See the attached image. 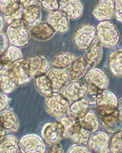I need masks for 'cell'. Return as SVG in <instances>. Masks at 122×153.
<instances>
[{"instance_id": "obj_19", "label": "cell", "mask_w": 122, "mask_h": 153, "mask_svg": "<svg viewBox=\"0 0 122 153\" xmlns=\"http://www.w3.org/2000/svg\"><path fill=\"white\" fill-rule=\"evenodd\" d=\"M56 31L46 23H39L30 28V37L37 42H47L52 39Z\"/></svg>"}, {"instance_id": "obj_12", "label": "cell", "mask_w": 122, "mask_h": 153, "mask_svg": "<svg viewBox=\"0 0 122 153\" xmlns=\"http://www.w3.org/2000/svg\"><path fill=\"white\" fill-rule=\"evenodd\" d=\"M46 21L56 32L64 34L69 30V18L60 10L49 12Z\"/></svg>"}, {"instance_id": "obj_9", "label": "cell", "mask_w": 122, "mask_h": 153, "mask_svg": "<svg viewBox=\"0 0 122 153\" xmlns=\"http://www.w3.org/2000/svg\"><path fill=\"white\" fill-rule=\"evenodd\" d=\"M64 127L59 121L50 122L44 125L41 129V137L46 145H52L63 139Z\"/></svg>"}, {"instance_id": "obj_1", "label": "cell", "mask_w": 122, "mask_h": 153, "mask_svg": "<svg viewBox=\"0 0 122 153\" xmlns=\"http://www.w3.org/2000/svg\"><path fill=\"white\" fill-rule=\"evenodd\" d=\"M6 35L11 45L22 48L29 42L30 27L23 18L17 19L9 24Z\"/></svg>"}, {"instance_id": "obj_7", "label": "cell", "mask_w": 122, "mask_h": 153, "mask_svg": "<svg viewBox=\"0 0 122 153\" xmlns=\"http://www.w3.org/2000/svg\"><path fill=\"white\" fill-rule=\"evenodd\" d=\"M59 93L71 104L85 97L87 94V84L80 80H70Z\"/></svg>"}, {"instance_id": "obj_46", "label": "cell", "mask_w": 122, "mask_h": 153, "mask_svg": "<svg viewBox=\"0 0 122 153\" xmlns=\"http://www.w3.org/2000/svg\"><path fill=\"white\" fill-rule=\"evenodd\" d=\"M3 68H4V65L2 64V62H1V61H0V70H1Z\"/></svg>"}, {"instance_id": "obj_37", "label": "cell", "mask_w": 122, "mask_h": 153, "mask_svg": "<svg viewBox=\"0 0 122 153\" xmlns=\"http://www.w3.org/2000/svg\"><path fill=\"white\" fill-rule=\"evenodd\" d=\"M23 11H24V8L21 7L16 12H15L12 15L9 16H4V21H5V23L7 24H11L13 21L17 20V19H21L23 18Z\"/></svg>"}, {"instance_id": "obj_42", "label": "cell", "mask_w": 122, "mask_h": 153, "mask_svg": "<svg viewBox=\"0 0 122 153\" xmlns=\"http://www.w3.org/2000/svg\"><path fill=\"white\" fill-rule=\"evenodd\" d=\"M21 7L23 8H27L30 5H34V4H37L36 0H19Z\"/></svg>"}, {"instance_id": "obj_31", "label": "cell", "mask_w": 122, "mask_h": 153, "mask_svg": "<svg viewBox=\"0 0 122 153\" xmlns=\"http://www.w3.org/2000/svg\"><path fill=\"white\" fill-rule=\"evenodd\" d=\"M10 68L16 74L19 86H23L26 84H28L31 81L32 78L27 74L25 70L24 66H23V58L15 62L10 66Z\"/></svg>"}, {"instance_id": "obj_13", "label": "cell", "mask_w": 122, "mask_h": 153, "mask_svg": "<svg viewBox=\"0 0 122 153\" xmlns=\"http://www.w3.org/2000/svg\"><path fill=\"white\" fill-rule=\"evenodd\" d=\"M84 78H85V82L87 84H92L102 90L108 88L109 86L108 77L106 73L101 68H98L96 67L90 68L88 72L86 73Z\"/></svg>"}, {"instance_id": "obj_27", "label": "cell", "mask_w": 122, "mask_h": 153, "mask_svg": "<svg viewBox=\"0 0 122 153\" xmlns=\"http://www.w3.org/2000/svg\"><path fill=\"white\" fill-rule=\"evenodd\" d=\"M41 16L42 15H41V7L37 4H34L24 9L23 19L25 20L31 28L33 26L41 23Z\"/></svg>"}, {"instance_id": "obj_24", "label": "cell", "mask_w": 122, "mask_h": 153, "mask_svg": "<svg viewBox=\"0 0 122 153\" xmlns=\"http://www.w3.org/2000/svg\"><path fill=\"white\" fill-rule=\"evenodd\" d=\"M102 127L109 133L114 134L120 131H122V120L119 117L118 111L111 115L102 117Z\"/></svg>"}, {"instance_id": "obj_8", "label": "cell", "mask_w": 122, "mask_h": 153, "mask_svg": "<svg viewBox=\"0 0 122 153\" xmlns=\"http://www.w3.org/2000/svg\"><path fill=\"white\" fill-rule=\"evenodd\" d=\"M43 138L37 134H27L19 140L21 152L42 153L47 150Z\"/></svg>"}, {"instance_id": "obj_25", "label": "cell", "mask_w": 122, "mask_h": 153, "mask_svg": "<svg viewBox=\"0 0 122 153\" xmlns=\"http://www.w3.org/2000/svg\"><path fill=\"white\" fill-rule=\"evenodd\" d=\"M90 136H91V132L90 131L83 127L77 121L75 122L73 129L72 131V133L70 136V139L74 144L87 145Z\"/></svg>"}, {"instance_id": "obj_5", "label": "cell", "mask_w": 122, "mask_h": 153, "mask_svg": "<svg viewBox=\"0 0 122 153\" xmlns=\"http://www.w3.org/2000/svg\"><path fill=\"white\" fill-rule=\"evenodd\" d=\"M23 66L27 74L34 79L39 75L47 74L50 71L51 62L43 55H36L23 58Z\"/></svg>"}, {"instance_id": "obj_4", "label": "cell", "mask_w": 122, "mask_h": 153, "mask_svg": "<svg viewBox=\"0 0 122 153\" xmlns=\"http://www.w3.org/2000/svg\"><path fill=\"white\" fill-rule=\"evenodd\" d=\"M96 38V28L90 24L79 26L73 33L72 43L77 50L84 51Z\"/></svg>"}, {"instance_id": "obj_21", "label": "cell", "mask_w": 122, "mask_h": 153, "mask_svg": "<svg viewBox=\"0 0 122 153\" xmlns=\"http://www.w3.org/2000/svg\"><path fill=\"white\" fill-rule=\"evenodd\" d=\"M88 69L89 67L84 56H77L68 69L70 80H80L83 76H85L86 73L88 72Z\"/></svg>"}, {"instance_id": "obj_34", "label": "cell", "mask_w": 122, "mask_h": 153, "mask_svg": "<svg viewBox=\"0 0 122 153\" xmlns=\"http://www.w3.org/2000/svg\"><path fill=\"white\" fill-rule=\"evenodd\" d=\"M109 152H122V131L114 133L113 137H111L109 145Z\"/></svg>"}, {"instance_id": "obj_3", "label": "cell", "mask_w": 122, "mask_h": 153, "mask_svg": "<svg viewBox=\"0 0 122 153\" xmlns=\"http://www.w3.org/2000/svg\"><path fill=\"white\" fill-rule=\"evenodd\" d=\"M119 100L116 94L108 89H103L96 99V108L97 113L102 116H108L118 109Z\"/></svg>"}, {"instance_id": "obj_30", "label": "cell", "mask_w": 122, "mask_h": 153, "mask_svg": "<svg viewBox=\"0 0 122 153\" xmlns=\"http://www.w3.org/2000/svg\"><path fill=\"white\" fill-rule=\"evenodd\" d=\"M77 122L83 127L90 131L91 133L96 132L100 127V120L98 119L97 115L92 110H89L86 115Z\"/></svg>"}, {"instance_id": "obj_17", "label": "cell", "mask_w": 122, "mask_h": 153, "mask_svg": "<svg viewBox=\"0 0 122 153\" xmlns=\"http://www.w3.org/2000/svg\"><path fill=\"white\" fill-rule=\"evenodd\" d=\"M18 86V80L10 67H4L0 70V88L6 94L12 93Z\"/></svg>"}, {"instance_id": "obj_39", "label": "cell", "mask_w": 122, "mask_h": 153, "mask_svg": "<svg viewBox=\"0 0 122 153\" xmlns=\"http://www.w3.org/2000/svg\"><path fill=\"white\" fill-rule=\"evenodd\" d=\"M114 16L117 21L122 23V0H114Z\"/></svg>"}, {"instance_id": "obj_15", "label": "cell", "mask_w": 122, "mask_h": 153, "mask_svg": "<svg viewBox=\"0 0 122 153\" xmlns=\"http://www.w3.org/2000/svg\"><path fill=\"white\" fill-rule=\"evenodd\" d=\"M69 19H78L83 16V5L81 0H59V9Z\"/></svg>"}, {"instance_id": "obj_29", "label": "cell", "mask_w": 122, "mask_h": 153, "mask_svg": "<svg viewBox=\"0 0 122 153\" xmlns=\"http://www.w3.org/2000/svg\"><path fill=\"white\" fill-rule=\"evenodd\" d=\"M34 87H35V89L37 90V92L42 96H48L49 94H51L53 92L51 81L47 76V74L34 77Z\"/></svg>"}, {"instance_id": "obj_44", "label": "cell", "mask_w": 122, "mask_h": 153, "mask_svg": "<svg viewBox=\"0 0 122 153\" xmlns=\"http://www.w3.org/2000/svg\"><path fill=\"white\" fill-rule=\"evenodd\" d=\"M5 134H6V131H5L4 128L3 127L2 123H1V121H0V139H1V137H3L4 135H5Z\"/></svg>"}, {"instance_id": "obj_45", "label": "cell", "mask_w": 122, "mask_h": 153, "mask_svg": "<svg viewBox=\"0 0 122 153\" xmlns=\"http://www.w3.org/2000/svg\"><path fill=\"white\" fill-rule=\"evenodd\" d=\"M3 28H4V19L2 18V16H0V32L2 31Z\"/></svg>"}, {"instance_id": "obj_23", "label": "cell", "mask_w": 122, "mask_h": 153, "mask_svg": "<svg viewBox=\"0 0 122 153\" xmlns=\"http://www.w3.org/2000/svg\"><path fill=\"white\" fill-rule=\"evenodd\" d=\"M76 58H77V56L74 53L63 51L53 56L50 62L53 68L67 69L71 67V65Z\"/></svg>"}, {"instance_id": "obj_14", "label": "cell", "mask_w": 122, "mask_h": 153, "mask_svg": "<svg viewBox=\"0 0 122 153\" xmlns=\"http://www.w3.org/2000/svg\"><path fill=\"white\" fill-rule=\"evenodd\" d=\"M103 56V46L101 44V42L98 41L97 38L94 41L88 48L84 50L83 56L86 60V62L88 64L89 69L96 67L99 62L102 61Z\"/></svg>"}, {"instance_id": "obj_28", "label": "cell", "mask_w": 122, "mask_h": 153, "mask_svg": "<svg viewBox=\"0 0 122 153\" xmlns=\"http://www.w3.org/2000/svg\"><path fill=\"white\" fill-rule=\"evenodd\" d=\"M110 72L115 77H122V49L113 52L108 59Z\"/></svg>"}, {"instance_id": "obj_43", "label": "cell", "mask_w": 122, "mask_h": 153, "mask_svg": "<svg viewBox=\"0 0 122 153\" xmlns=\"http://www.w3.org/2000/svg\"><path fill=\"white\" fill-rule=\"evenodd\" d=\"M117 111H118V114H119L120 119L122 120V100H121L119 101V105H118V109H117Z\"/></svg>"}, {"instance_id": "obj_38", "label": "cell", "mask_w": 122, "mask_h": 153, "mask_svg": "<svg viewBox=\"0 0 122 153\" xmlns=\"http://www.w3.org/2000/svg\"><path fill=\"white\" fill-rule=\"evenodd\" d=\"M9 38L5 33L0 32V56H2L9 48Z\"/></svg>"}, {"instance_id": "obj_22", "label": "cell", "mask_w": 122, "mask_h": 153, "mask_svg": "<svg viewBox=\"0 0 122 153\" xmlns=\"http://www.w3.org/2000/svg\"><path fill=\"white\" fill-rule=\"evenodd\" d=\"M16 153L21 152L19 146V138L13 135V133H8L4 135L0 139V153Z\"/></svg>"}, {"instance_id": "obj_33", "label": "cell", "mask_w": 122, "mask_h": 153, "mask_svg": "<svg viewBox=\"0 0 122 153\" xmlns=\"http://www.w3.org/2000/svg\"><path fill=\"white\" fill-rule=\"evenodd\" d=\"M58 121H59L63 127H64V135H63V138H70L72 131L73 129L74 125H75V121L72 120L71 119H69L67 117L66 114H63L62 116H60L59 118L57 119Z\"/></svg>"}, {"instance_id": "obj_36", "label": "cell", "mask_w": 122, "mask_h": 153, "mask_svg": "<svg viewBox=\"0 0 122 153\" xmlns=\"http://www.w3.org/2000/svg\"><path fill=\"white\" fill-rule=\"evenodd\" d=\"M92 151L90 150V148L88 147V145H83V144H74L72 145L69 149H68V151H67V152L69 153H90Z\"/></svg>"}, {"instance_id": "obj_16", "label": "cell", "mask_w": 122, "mask_h": 153, "mask_svg": "<svg viewBox=\"0 0 122 153\" xmlns=\"http://www.w3.org/2000/svg\"><path fill=\"white\" fill-rule=\"evenodd\" d=\"M98 21H108L114 16V0H99L93 10Z\"/></svg>"}, {"instance_id": "obj_32", "label": "cell", "mask_w": 122, "mask_h": 153, "mask_svg": "<svg viewBox=\"0 0 122 153\" xmlns=\"http://www.w3.org/2000/svg\"><path fill=\"white\" fill-rule=\"evenodd\" d=\"M21 8L19 0H0V11L4 16H9Z\"/></svg>"}, {"instance_id": "obj_26", "label": "cell", "mask_w": 122, "mask_h": 153, "mask_svg": "<svg viewBox=\"0 0 122 153\" xmlns=\"http://www.w3.org/2000/svg\"><path fill=\"white\" fill-rule=\"evenodd\" d=\"M23 58L22 50L19 47H16L14 45L9 46L6 51L0 56V61L4 67H10L15 62Z\"/></svg>"}, {"instance_id": "obj_6", "label": "cell", "mask_w": 122, "mask_h": 153, "mask_svg": "<svg viewBox=\"0 0 122 153\" xmlns=\"http://www.w3.org/2000/svg\"><path fill=\"white\" fill-rule=\"evenodd\" d=\"M69 105V101L60 93L57 92H53L46 97L45 100V108L47 113L55 119L65 114Z\"/></svg>"}, {"instance_id": "obj_10", "label": "cell", "mask_w": 122, "mask_h": 153, "mask_svg": "<svg viewBox=\"0 0 122 153\" xmlns=\"http://www.w3.org/2000/svg\"><path fill=\"white\" fill-rule=\"evenodd\" d=\"M111 137L106 131H96L89 138L87 143L88 147L92 152L107 153L109 152V145Z\"/></svg>"}, {"instance_id": "obj_35", "label": "cell", "mask_w": 122, "mask_h": 153, "mask_svg": "<svg viewBox=\"0 0 122 153\" xmlns=\"http://www.w3.org/2000/svg\"><path fill=\"white\" fill-rule=\"evenodd\" d=\"M36 3L41 8L48 12L59 9V0H36Z\"/></svg>"}, {"instance_id": "obj_18", "label": "cell", "mask_w": 122, "mask_h": 153, "mask_svg": "<svg viewBox=\"0 0 122 153\" xmlns=\"http://www.w3.org/2000/svg\"><path fill=\"white\" fill-rule=\"evenodd\" d=\"M47 76L51 81L53 91L57 93H59L65 84L70 81L69 71L65 68H53L47 73Z\"/></svg>"}, {"instance_id": "obj_40", "label": "cell", "mask_w": 122, "mask_h": 153, "mask_svg": "<svg viewBox=\"0 0 122 153\" xmlns=\"http://www.w3.org/2000/svg\"><path fill=\"white\" fill-rule=\"evenodd\" d=\"M10 102V99L9 97L8 94L3 92H0V112L4 111L8 107L9 104Z\"/></svg>"}, {"instance_id": "obj_2", "label": "cell", "mask_w": 122, "mask_h": 153, "mask_svg": "<svg viewBox=\"0 0 122 153\" xmlns=\"http://www.w3.org/2000/svg\"><path fill=\"white\" fill-rule=\"evenodd\" d=\"M96 38L107 48H115L120 41L121 35L116 26L108 21H102L96 27Z\"/></svg>"}, {"instance_id": "obj_20", "label": "cell", "mask_w": 122, "mask_h": 153, "mask_svg": "<svg viewBox=\"0 0 122 153\" xmlns=\"http://www.w3.org/2000/svg\"><path fill=\"white\" fill-rule=\"evenodd\" d=\"M0 121L5 131L15 133L19 129V120L16 113L10 109H4L0 112Z\"/></svg>"}, {"instance_id": "obj_11", "label": "cell", "mask_w": 122, "mask_h": 153, "mask_svg": "<svg viewBox=\"0 0 122 153\" xmlns=\"http://www.w3.org/2000/svg\"><path fill=\"white\" fill-rule=\"evenodd\" d=\"M89 110H90L89 100L86 98H83L71 103L65 112V114L69 119L77 122L83 119Z\"/></svg>"}, {"instance_id": "obj_41", "label": "cell", "mask_w": 122, "mask_h": 153, "mask_svg": "<svg viewBox=\"0 0 122 153\" xmlns=\"http://www.w3.org/2000/svg\"><path fill=\"white\" fill-rule=\"evenodd\" d=\"M48 152L62 153L64 152V148H63V146H62L60 142H57V143H55V144H53V145H50Z\"/></svg>"}]
</instances>
